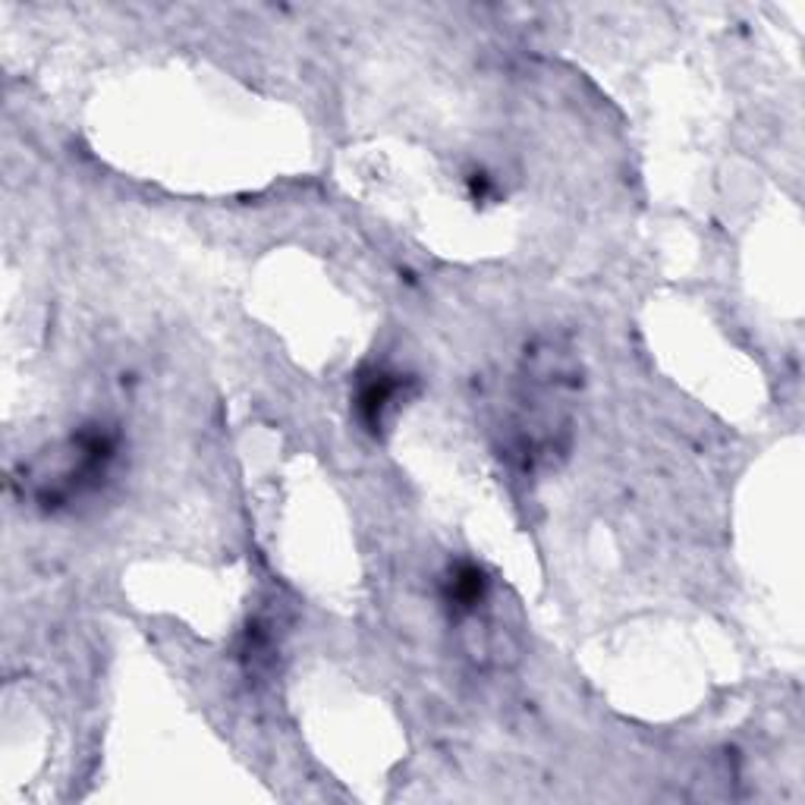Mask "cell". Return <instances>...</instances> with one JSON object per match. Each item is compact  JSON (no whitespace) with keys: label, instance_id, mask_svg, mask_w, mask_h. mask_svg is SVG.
<instances>
[{"label":"cell","instance_id":"obj_1","mask_svg":"<svg viewBox=\"0 0 805 805\" xmlns=\"http://www.w3.org/2000/svg\"><path fill=\"white\" fill-rule=\"evenodd\" d=\"M396 393H400V378L396 374L378 371V374H371V378L362 381V388H359V410H362V418L369 422L371 428L381 425V415L391 406Z\"/></svg>","mask_w":805,"mask_h":805}]
</instances>
